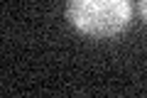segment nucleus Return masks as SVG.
Listing matches in <instances>:
<instances>
[{
  "label": "nucleus",
  "instance_id": "1",
  "mask_svg": "<svg viewBox=\"0 0 147 98\" xmlns=\"http://www.w3.org/2000/svg\"><path fill=\"white\" fill-rule=\"evenodd\" d=\"M66 17L84 34L110 39L130 25L132 7L130 0H69Z\"/></svg>",
  "mask_w": 147,
  "mask_h": 98
},
{
  "label": "nucleus",
  "instance_id": "2",
  "mask_svg": "<svg viewBox=\"0 0 147 98\" xmlns=\"http://www.w3.org/2000/svg\"><path fill=\"white\" fill-rule=\"evenodd\" d=\"M140 12H142V17L147 22V0H140Z\"/></svg>",
  "mask_w": 147,
  "mask_h": 98
}]
</instances>
